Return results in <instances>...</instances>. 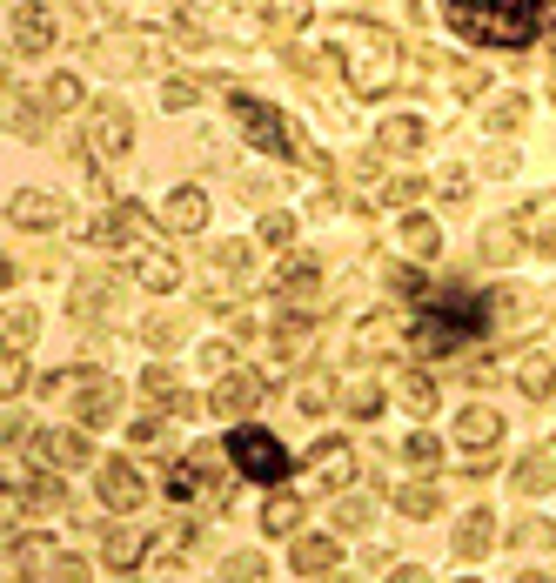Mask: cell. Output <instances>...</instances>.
I'll use <instances>...</instances> for the list:
<instances>
[{
	"label": "cell",
	"instance_id": "cell-10",
	"mask_svg": "<svg viewBox=\"0 0 556 583\" xmlns=\"http://www.w3.org/2000/svg\"><path fill=\"white\" fill-rule=\"evenodd\" d=\"M94 148L101 155H121L128 148V114L121 108H94Z\"/></svg>",
	"mask_w": 556,
	"mask_h": 583
},
{
	"label": "cell",
	"instance_id": "cell-13",
	"mask_svg": "<svg viewBox=\"0 0 556 583\" xmlns=\"http://www.w3.org/2000/svg\"><path fill=\"white\" fill-rule=\"evenodd\" d=\"M335 557H342V550H335L329 537H309L302 550H295V570H302V577H315V570H335Z\"/></svg>",
	"mask_w": 556,
	"mask_h": 583
},
{
	"label": "cell",
	"instance_id": "cell-7",
	"mask_svg": "<svg viewBox=\"0 0 556 583\" xmlns=\"http://www.w3.org/2000/svg\"><path fill=\"white\" fill-rule=\"evenodd\" d=\"M201 222H208V195H201V188H181V195H168V228L195 235Z\"/></svg>",
	"mask_w": 556,
	"mask_h": 583
},
{
	"label": "cell",
	"instance_id": "cell-9",
	"mask_svg": "<svg viewBox=\"0 0 556 583\" xmlns=\"http://www.w3.org/2000/svg\"><path fill=\"white\" fill-rule=\"evenodd\" d=\"M262 403V382L255 376H228L222 389H215V409H222V416H242V409H255Z\"/></svg>",
	"mask_w": 556,
	"mask_h": 583
},
{
	"label": "cell",
	"instance_id": "cell-3",
	"mask_svg": "<svg viewBox=\"0 0 556 583\" xmlns=\"http://www.w3.org/2000/svg\"><path fill=\"white\" fill-rule=\"evenodd\" d=\"M228 456H235L242 476H255V483H282V476H289V449L275 443L268 429H235V436H228Z\"/></svg>",
	"mask_w": 556,
	"mask_h": 583
},
{
	"label": "cell",
	"instance_id": "cell-23",
	"mask_svg": "<svg viewBox=\"0 0 556 583\" xmlns=\"http://www.w3.org/2000/svg\"><path fill=\"white\" fill-rule=\"evenodd\" d=\"M47 101H54V108H74V101H81V88H74V81H67V74H61V81L47 88Z\"/></svg>",
	"mask_w": 556,
	"mask_h": 583
},
{
	"label": "cell",
	"instance_id": "cell-17",
	"mask_svg": "<svg viewBox=\"0 0 556 583\" xmlns=\"http://www.w3.org/2000/svg\"><path fill=\"white\" fill-rule=\"evenodd\" d=\"M41 456H47V463H81V456H88V443H81V436H54V429H47V436H41Z\"/></svg>",
	"mask_w": 556,
	"mask_h": 583
},
{
	"label": "cell",
	"instance_id": "cell-11",
	"mask_svg": "<svg viewBox=\"0 0 556 583\" xmlns=\"http://www.w3.org/2000/svg\"><path fill=\"white\" fill-rule=\"evenodd\" d=\"M14 41H21V47H47V41H54V14H47V7H21V14H14Z\"/></svg>",
	"mask_w": 556,
	"mask_h": 583
},
{
	"label": "cell",
	"instance_id": "cell-4",
	"mask_svg": "<svg viewBox=\"0 0 556 583\" xmlns=\"http://www.w3.org/2000/svg\"><path fill=\"white\" fill-rule=\"evenodd\" d=\"M101 503H108V510H134V503H141V476H134L128 463H101Z\"/></svg>",
	"mask_w": 556,
	"mask_h": 583
},
{
	"label": "cell",
	"instance_id": "cell-15",
	"mask_svg": "<svg viewBox=\"0 0 556 583\" xmlns=\"http://www.w3.org/2000/svg\"><path fill=\"white\" fill-rule=\"evenodd\" d=\"M490 516H463V530H456V550H463V557H483V550H490Z\"/></svg>",
	"mask_w": 556,
	"mask_h": 583
},
{
	"label": "cell",
	"instance_id": "cell-20",
	"mask_svg": "<svg viewBox=\"0 0 556 583\" xmlns=\"http://www.w3.org/2000/svg\"><path fill=\"white\" fill-rule=\"evenodd\" d=\"M402 242L416 248V255H436V228H429V222H409V228H402Z\"/></svg>",
	"mask_w": 556,
	"mask_h": 583
},
{
	"label": "cell",
	"instance_id": "cell-18",
	"mask_svg": "<svg viewBox=\"0 0 556 583\" xmlns=\"http://www.w3.org/2000/svg\"><path fill=\"white\" fill-rule=\"evenodd\" d=\"M315 476H329V483H349V449H342V443L315 449Z\"/></svg>",
	"mask_w": 556,
	"mask_h": 583
},
{
	"label": "cell",
	"instance_id": "cell-5",
	"mask_svg": "<svg viewBox=\"0 0 556 583\" xmlns=\"http://www.w3.org/2000/svg\"><path fill=\"white\" fill-rule=\"evenodd\" d=\"M235 108H242V128H248L255 141H262V148H275V155L289 148V135H282V121H275V108H262V101H248V94L235 101Z\"/></svg>",
	"mask_w": 556,
	"mask_h": 583
},
{
	"label": "cell",
	"instance_id": "cell-19",
	"mask_svg": "<svg viewBox=\"0 0 556 583\" xmlns=\"http://www.w3.org/2000/svg\"><path fill=\"white\" fill-rule=\"evenodd\" d=\"M550 470H556V463H550V456H523V470H516V490H543V483H550Z\"/></svg>",
	"mask_w": 556,
	"mask_h": 583
},
{
	"label": "cell",
	"instance_id": "cell-1",
	"mask_svg": "<svg viewBox=\"0 0 556 583\" xmlns=\"http://www.w3.org/2000/svg\"><path fill=\"white\" fill-rule=\"evenodd\" d=\"M449 21L483 47H523L543 34L550 0H449Z\"/></svg>",
	"mask_w": 556,
	"mask_h": 583
},
{
	"label": "cell",
	"instance_id": "cell-6",
	"mask_svg": "<svg viewBox=\"0 0 556 583\" xmlns=\"http://www.w3.org/2000/svg\"><path fill=\"white\" fill-rule=\"evenodd\" d=\"M523 235H530L543 255H556V195H543V202L523 208Z\"/></svg>",
	"mask_w": 556,
	"mask_h": 583
},
{
	"label": "cell",
	"instance_id": "cell-14",
	"mask_svg": "<svg viewBox=\"0 0 556 583\" xmlns=\"http://www.w3.org/2000/svg\"><path fill=\"white\" fill-rule=\"evenodd\" d=\"M101 557H108L114 570H134V563L148 557V543H141V537H128V530H114V537H108V550H101Z\"/></svg>",
	"mask_w": 556,
	"mask_h": 583
},
{
	"label": "cell",
	"instance_id": "cell-12",
	"mask_svg": "<svg viewBox=\"0 0 556 583\" xmlns=\"http://www.w3.org/2000/svg\"><path fill=\"white\" fill-rule=\"evenodd\" d=\"M496 436H503V416L496 409H469L463 416V449H490Z\"/></svg>",
	"mask_w": 556,
	"mask_h": 583
},
{
	"label": "cell",
	"instance_id": "cell-8",
	"mask_svg": "<svg viewBox=\"0 0 556 583\" xmlns=\"http://www.w3.org/2000/svg\"><path fill=\"white\" fill-rule=\"evenodd\" d=\"M7 215H14L21 228H54V222H61V202H54V195H14Z\"/></svg>",
	"mask_w": 556,
	"mask_h": 583
},
{
	"label": "cell",
	"instance_id": "cell-22",
	"mask_svg": "<svg viewBox=\"0 0 556 583\" xmlns=\"http://www.w3.org/2000/svg\"><path fill=\"white\" fill-rule=\"evenodd\" d=\"M402 510H409V516H429V510H436V490H423V483H416V490H402Z\"/></svg>",
	"mask_w": 556,
	"mask_h": 583
},
{
	"label": "cell",
	"instance_id": "cell-24",
	"mask_svg": "<svg viewBox=\"0 0 556 583\" xmlns=\"http://www.w3.org/2000/svg\"><path fill=\"white\" fill-rule=\"evenodd\" d=\"M289 235H295L289 215H268V222H262V242H289Z\"/></svg>",
	"mask_w": 556,
	"mask_h": 583
},
{
	"label": "cell",
	"instance_id": "cell-2",
	"mask_svg": "<svg viewBox=\"0 0 556 583\" xmlns=\"http://www.w3.org/2000/svg\"><path fill=\"white\" fill-rule=\"evenodd\" d=\"M483 322H490L483 295H443V302H429V309L416 315V349L443 356V349H456V342L483 336Z\"/></svg>",
	"mask_w": 556,
	"mask_h": 583
},
{
	"label": "cell",
	"instance_id": "cell-21",
	"mask_svg": "<svg viewBox=\"0 0 556 583\" xmlns=\"http://www.w3.org/2000/svg\"><path fill=\"white\" fill-rule=\"evenodd\" d=\"M382 141H389V148H409V141H423V128H416V121H389Z\"/></svg>",
	"mask_w": 556,
	"mask_h": 583
},
{
	"label": "cell",
	"instance_id": "cell-16",
	"mask_svg": "<svg viewBox=\"0 0 556 583\" xmlns=\"http://www.w3.org/2000/svg\"><path fill=\"white\" fill-rule=\"evenodd\" d=\"M262 523L275 530V537H282V530H295V523H302V496H275V503L262 510Z\"/></svg>",
	"mask_w": 556,
	"mask_h": 583
}]
</instances>
